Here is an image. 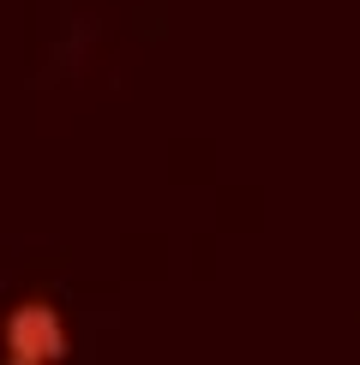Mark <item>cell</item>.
I'll list each match as a JSON object with an SVG mask.
<instances>
[{"mask_svg":"<svg viewBox=\"0 0 360 365\" xmlns=\"http://www.w3.org/2000/svg\"><path fill=\"white\" fill-rule=\"evenodd\" d=\"M66 347H72L66 312L54 299H42V294L19 299V306L0 317V365H60Z\"/></svg>","mask_w":360,"mask_h":365,"instance_id":"1","label":"cell"}]
</instances>
